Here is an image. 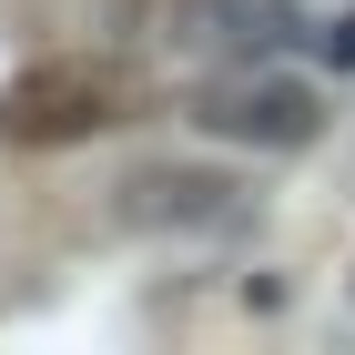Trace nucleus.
Instances as JSON below:
<instances>
[{
	"instance_id": "nucleus-1",
	"label": "nucleus",
	"mask_w": 355,
	"mask_h": 355,
	"mask_svg": "<svg viewBox=\"0 0 355 355\" xmlns=\"http://www.w3.org/2000/svg\"><path fill=\"white\" fill-rule=\"evenodd\" d=\"M122 112V82L92 61H31L21 82L0 92V142L10 153H71Z\"/></svg>"
},
{
	"instance_id": "nucleus-2",
	"label": "nucleus",
	"mask_w": 355,
	"mask_h": 355,
	"mask_svg": "<svg viewBox=\"0 0 355 355\" xmlns=\"http://www.w3.org/2000/svg\"><path fill=\"white\" fill-rule=\"evenodd\" d=\"M193 122L214 142H244V153H304L325 132V92H304L295 71H214L193 92Z\"/></svg>"
},
{
	"instance_id": "nucleus-3",
	"label": "nucleus",
	"mask_w": 355,
	"mask_h": 355,
	"mask_svg": "<svg viewBox=\"0 0 355 355\" xmlns=\"http://www.w3.org/2000/svg\"><path fill=\"white\" fill-rule=\"evenodd\" d=\"M112 214L132 234H203V223H234L244 214V183L214 163H132L112 183Z\"/></svg>"
},
{
	"instance_id": "nucleus-4",
	"label": "nucleus",
	"mask_w": 355,
	"mask_h": 355,
	"mask_svg": "<svg viewBox=\"0 0 355 355\" xmlns=\"http://www.w3.org/2000/svg\"><path fill=\"white\" fill-rule=\"evenodd\" d=\"M173 21H183L193 51H214V61H264V51L295 41V10L284 0H183Z\"/></svg>"
},
{
	"instance_id": "nucleus-5",
	"label": "nucleus",
	"mask_w": 355,
	"mask_h": 355,
	"mask_svg": "<svg viewBox=\"0 0 355 355\" xmlns=\"http://www.w3.org/2000/svg\"><path fill=\"white\" fill-rule=\"evenodd\" d=\"M325 61H335V71H355V10H345V21L325 31Z\"/></svg>"
}]
</instances>
